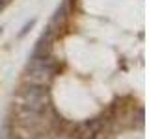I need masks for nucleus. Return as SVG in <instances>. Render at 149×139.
<instances>
[{"label": "nucleus", "instance_id": "obj_1", "mask_svg": "<svg viewBox=\"0 0 149 139\" xmlns=\"http://www.w3.org/2000/svg\"><path fill=\"white\" fill-rule=\"evenodd\" d=\"M34 24H36V19H32L30 22H26V24H24V28H22V32H21V34H19V37H22V35H24V34H26V32L30 30V28L34 26Z\"/></svg>", "mask_w": 149, "mask_h": 139}, {"label": "nucleus", "instance_id": "obj_2", "mask_svg": "<svg viewBox=\"0 0 149 139\" xmlns=\"http://www.w3.org/2000/svg\"><path fill=\"white\" fill-rule=\"evenodd\" d=\"M8 4H9V0H0V11H2V9L8 6Z\"/></svg>", "mask_w": 149, "mask_h": 139}, {"label": "nucleus", "instance_id": "obj_3", "mask_svg": "<svg viewBox=\"0 0 149 139\" xmlns=\"http://www.w3.org/2000/svg\"><path fill=\"white\" fill-rule=\"evenodd\" d=\"M0 34H2V28H0Z\"/></svg>", "mask_w": 149, "mask_h": 139}]
</instances>
